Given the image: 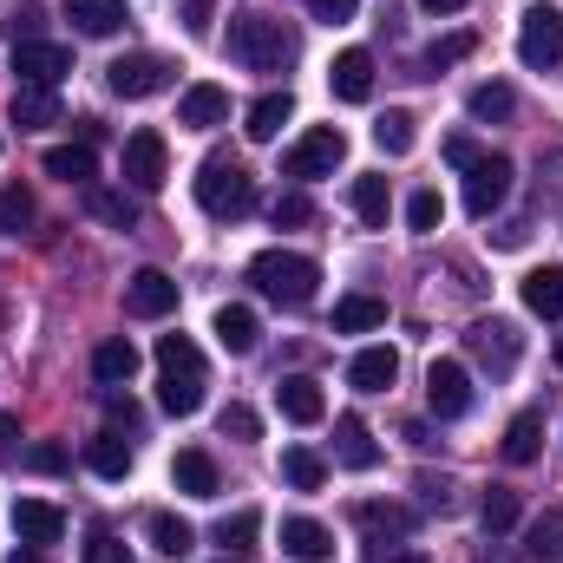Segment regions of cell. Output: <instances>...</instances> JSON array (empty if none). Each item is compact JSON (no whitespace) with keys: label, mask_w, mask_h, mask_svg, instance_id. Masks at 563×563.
Returning <instances> with one entry per match:
<instances>
[{"label":"cell","mask_w":563,"mask_h":563,"mask_svg":"<svg viewBox=\"0 0 563 563\" xmlns=\"http://www.w3.org/2000/svg\"><path fill=\"white\" fill-rule=\"evenodd\" d=\"M295 53H301V40L282 20H269V13H236L230 20V59L243 73H288Z\"/></svg>","instance_id":"cell-1"},{"label":"cell","mask_w":563,"mask_h":563,"mask_svg":"<svg viewBox=\"0 0 563 563\" xmlns=\"http://www.w3.org/2000/svg\"><path fill=\"white\" fill-rule=\"evenodd\" d=\"M157 400H164V413H177V420H190L197 407H203V354H197V341L190 334H157Z\"/></svg>","instance_id":"cell-2"},{"label":"cell","mask_w":563,"mask_h":563,"mask_svg":"<svg viewBox=\"0 0 563 563\" xmlns=\"http://www.w3.org/2000/svg\"><path fill=\"white\" fill-rule=\"evenodd\" d=\"M197 203H203V217H217V223H236V217H250L256 210V177L236 164V157H203L197 164Z\"/></svg>","instance_id":"cell-3"},{"label":"cell","mask_w":563,"mask_h":563,"mask_svg":"<svg viewBox=\"0 0 563 563\" xmlns=\"http://www.w3.org/2000/svg\"><path fill=\"white\" fill-rule=\"evenodd\" d=\"M250 282H256V295H269L282 308H308L321 269H314L308 256H295V250H263V256L250 263Z\"/></svg>","instance_id":"cell-4"},{"label":"cell","mask_w":563,"mask_h":563,"mask_svg":"<svg viewBox=\"0 0 563 563\" xmlns=\"http://www.w3.org/2000/svg\"><path fill=\"white\" fill-rule=\"evenodd\" d=\"M347 164V132H334V125H314V132H301V139L288 144V157H282V170L288 177H301V184H314V177H334Z\"/></svg>","instance_id":"cell-5"},{"label":"cell","mask_w":563,"mask_h":563,"mask_svg":"<svg viewBox=\"0 0 563 563\" xmlns=\"http://www.w3.org/2000/svg\"><path fill=\"white\" fill-rule=\"evenodd\" d=\"M518 59H525L531 73H551V66H563V13L551 7V0L525 7V20H518Z\"/></svg>","instance_id":"cell-6"},{"label":"cell","mask_w":563,"mask_h":563,"mask_svg":"<svg viewBox=\"0 0 563 563\" xmlns=\"http://www.w3.org/2000/svg\"><path fill=\"white\" fill-rule=\"evenodd\" d=\"M106 86H112L119 99H157V92L177 86V66L157 59V53H125V59L106 66Z\"/></svg>","instance_id":"cell-7"},{"label":"cell","mask_w":563,"mask_h":563,"mask_svg":"<svg viewBox=\"0 0 563 563\" xmlns=\"http://www.w3.org/2000/svg\"><path fill=\"white\" fill-rule=\"evenodd\" d=\"M465 347H472V361H478V367L511 374V367H518V354H525V334H518L505 314H485V321H472V328H465Z\"/></svg>","instance_id":"cell-8"},{"label":"cell","mask_w":563,"mask_h":563,"mask_svg":"<svg viewBox=\"0 0 563 563\" xmlns=\"http://www.w3.org/2000/svg\"><path fill=\"white\" fill-rule=\"evenodd\" d=\"M505 197H511V157L485 151V157H478V164L465 170V210H472V217L485 223V217H492V210H498Z\"/></svg>","instance_id":"cell-9"},{"label":"cell","mask_w":563,"mask_h":563,"mask_svg":"<svg viewBox=\"0 0 563 563\" xmlns=\"http://www.w3.org/2000/svg\"><path fill=\"white\" fill-rule=\"evenodd\" d=\"M164 177H170V151H164V132L139 125V132L125 139V184H132V190H164Z\"/></svg>","instance_id":"cell-10"},{"label":"cell","mask_w":563,"mask_h":563,"mask_svg":"<svg viewBox=\"0 0 563 563\" xmlns=\"http://www.w3.org/2000/svg\"><path fill=\"white\" fill-rule=\"evenodd\" d=\"M426 407H432L439 420H465V413H472V374H465V361H432V374H426Z\"/></svg>","instance_id":"cell-11"},{"label":"cell","mask_w":563,"mask_h":563,"mask_svg":"<svg viewBox=\"0 0 563 563\" xmlns=\"http://www.w3.org/2000/svg\"><path fill=\"white\" fill-rule=\"evenodd\" d=\"M66 73H73V53H66V46H53V40L13 46V79H20V86H46V92H53Z\"/></svg>","instance_id":"cell-12"},{"label":"cell","mask_w":563,"mask_h":563,"mask_svg":"<svg viewBox=\"0 0 563 563\" xmlns=\"http://www.w3.org/2000/svg\"><path fill=\"white\" fill-rule=\"evenodd\" d=\"M125 314H132V321H164V314H177V282L164 276V269H139V276L125 282Z\"/></svg>","instance_id":"cell-13"},{"label":"cell","mask_w":563,"mask_h":563,"mask_svg":"<svg viewBox=\"0 0 563 563\" xmlns=\"http://www.w3.org/2000/svg\"><path fill=\"white\" fill-rule=\"evenodd\" d=\"M328 92H334L341 106H367V99H374V53H367V46H347V53L328 66Z\"/></svg>","instance_id":"cell-14"},{"label":"cell","mask_w":563,"mask_h":563,"mask_svg":"<svg viewBox=\"0 0 563 563\" xmlns=\"http://www.w3.org/2000/svg\"><path fill=\"white\" fill-rule=\"evenodd\" d=\"M13 538L33 544V551H46V544L66 538V511L46 505V498H20V505H13Z\"/></svg>","instance_id":"cell-15"},{"label":"cell","mask_w":563,"mask_h":563,"mask_svg":"<svg viewBox=\"0 0 563 563\" xmlns=\"http://www.w3.org/2000/svg\"><path fill=\"white\" fill-rule=\"evenodd\" d=\"M170 485H177L184 498H217V492H223V478H217V459H210L203 445H184V452L170 459Z\"/></svg>","instance_id":"cell-16"},{"label":"cell","mask_w":563,"mask_h":563,"mask_svg":"<svg viewBox=\"0 0 563 563\" xmlns=\"http://www.w3.org/2000/svg\"><path fill=\"white\" fill-rule=\"evenodd\" d=\"M334 459H341L347 472H374V465H380V445H374V432H367L361 413H341V420H334Z\"/></svg>","instance_id":"cell-17"},{"label":"cell","mask_w":563,"mask_h":563,"mask_svg":"<svg viewBox=\"0 0 563 563\" xmlns=\"http://www.w3.org/2000/svg\"><path fill=\"white\" fill-rule=\"evenodd\" d=\"M282 558L295 563H328L334 558V531L314 518H282Z\"/></svg>","instance_id":"cell-18"},{"label":"cell","mask_w":563,"mask_h":563,"mask_svg":"<svg viewBox=\"0 0 563 563\" xmlns=\"http://www.w3.org/2000/svg\"><path fill=\"white\" fill-rule=\"evenodd\" d=\"M276 407H282V420L314 426L321 413H328V394H321V380H308V374H288V380H276Z\"/></svg>","instance_id":"cell-19"},{"label":"cell","mask_w":563,"mask_h":563,"mask_svg":"<svg viewBox=\"0 0 563 563\" xmlns=\"http://www.w3.org/2000/svg\"><path fill=\"white\" fill-rule=\"evenodd\" d=\"M223 119H230V92L210 86V79L177 99V125H190V132H210V125H223Z\"/></svg>","instance_id":"cell-20"},{"label":"cell","mask_w":563,"mask_h":563,"mask_svg":"<svg viewBox=\"0 0 563 563\" xmlns=\"http://www.w3.org/2000/svg\"><path fill=\"white\" fill-rule=\"evenodd\" d=\"M66 7V20L86 33V40H112L132 13H125V0H59Z\"/></svg>","instance_id":"cell-21"},{"label":"cell","mask_w":563,"mask_h":563,"mask_svg":"<svg viewBox=\"0 0 563 563\" xmlns=\"http://www.w3.org/2000/svg\"><path fill=\"white\" fill-rule=\"evenodd\" d=\"M7 119H13L20 132H46V125H59V99H53L46 86H13Z\"/></svg>","instance_id":"cell-22"},{"label":"cell","mask_w":563,"mask_h":563,"mask_svg":"<svg viewBox=\"0 0 563 563\" xmlns=\"http://www.w3.org/2000/svg\"><path fill=\"white\" fill-rule=\"evenodd\" d=\"M132 374H139V347H132L125 334H112V341L92 347V380H99V387H125Z\"/></svg>","instance_id":"cell-23"},{"label":"cell","mask_w":563,"mask_h":563,"mask_svg":"<svg viewBox=\"0 0 563 563\" xmlns=\"http://www.w3.org/2000/svg\"><path fill=\"white\" fill-rule=\"evenodd\" d=\"M347 380H354L361 394H387V387L400 380V354H394V347H361L354 367H347Z\"/></svg>","instance_id":"cell-24"},{"label":"cell","mask_w":563,"mask_h":563,"mask_svg":"<svg viewBox=\"0 0 563 563\" xmlns=\"http://www.w3.org/2000/svg\"><path fill=\"white\" fill-rule=\"evenodd\" d=\"M354 525H361L374 544H387V538H413V511H407V505H380V498L354 505Z\"/></svg>","instance_id":"cell-25"},{"label":"cell","mask_w":563,"mask_h":563,"mask_svg":"<svg viewBox=\"0 0 563 563\" xmlns=\"http://www.w3.org/2000/svg\"><path fill=\"white\" fill-rule=\"evenodd\" d=\"M46 177H59V184H99V157H92V144H53L46 151Z\"/></svg>","instance_id":"cell-26"},{"label":"cell","mask_w":563,"mask_h":563,"mask_svg":"<svg viewBox=\"0 0 563 563\" xmlns=\"http://www.w3.org/2000/svg\"><path fill=\"white\" fill-rule=\"evenodd\" d=\"M217 341H223L230 354H256V341H263V321H256V308H243V301L217 308Z\"/></svg>","instance_id":"cell-27"},{"label":"cell","mask_w":563,"mask_h":563,"mask_svg":"<svg viewBox=\"0 0 563 563\" xmlns=\"http://www.w3.org/2000/svg\"><path fill=\"white\" fill-rule=\"evenodd\" d=\"M387 321V301L380 295H341L334 301V334H374Z\"/></svg>","instance_id":"cell-28"},{"label":"cell","mask_w":563,"mask_h":563,"mask_svg":"<svg viewBox=\"0 0 563 563\" xmlns=\"http://www.w3.org/2000/svg\"><path fill=\"white\" fill-rule=\"evenodd\" d=\"M525 308L544 314V321H563V269L558 263H544V269L525 276Z\"/></svg>","instance_id":"cell-29"},{"label":"cell","mask_w":563,"mask_h":563,"mask_svg":"<svg viewBox=\"0 0 563 563\" xmlns=\"http://www.w3.org/2000/svg\"><path fill=\"white\" fill-rule=\"evenodd\" d=\"M288 119H295V99H288V92H263V99L243 112V132H250L256 144H269L282 125H288Z\"/></svg>","instance_id":"cell-30"},{"label":"cell","mask_w":563,"mask_h":563,"mask_svg":"<svg viewBox=\"0 0 563 563\" xmlns=\"http://www.w3.org/2000/svg\"><path fill=\"white\" fill-rule=\"evenodd\" d=\"M505 465H531L538 452H544V413H518V420L505 426Z\"/></svg>","instance_id":"cell-31"},{"label":"cell","mask_w":563,"mask_h":563,"mask_svg":"<svg viewBox=\"0 0 563 563\" xmlns=\"http://www.w3.org/2000/svg\"><path fill=\"white\" fill-rule=\"evenodd\" d=\"M354 217L367 223V230H387V217H394V190H387V177H354Z\"/></svg>","instance_id":"cell-32"},{"label":"cell","mask_w":563,"mask_h":563,"mask_svg":"<svg viewBox=\"0 0 563 563\" xmlns=\"http://www.w3.org/2000/svg\"><path fill=\"white\" fill-rule=\"evenodd\" d=\"M86 465H92L99 478H112V485H119V478L132 472V439H119V432L106 426V432H99V439L86 445Z\"/></svg>","instance_id":"cell-33"},{"label":"cell","mask_w":563,"mask_h":563,"mask_svg":"<svg viewBox=\"0 0 563 563\" xmlns=\"http://www.w3.org/2000/svg\"><path fill=\"white\" fill-rule=\"evenodd\" d=\"M86 210H92L99 223H112V230H139V203H132L125 190H106V184H86Z\"/></svg>","instance_id":"cell-34"},{"label":"cell","mask_w":563,"mask_h":563,"mask_svg":"<svg viewBox=\"0 0 563 563\" xmlns=\"http://www.w3.org/2000/svg\"><path fill=\"white\" fill-rule=\"evenodd\" d=\"M478 525H485V538L498 544V538H511L518 531V492L511 485H492L485 492V505H478Z\"/></svg>","instance_id":"cell-35"},{"label":"cell","mask_w":563,"mask_h":563,"mask_svg":"<svg viewBox=\"0 0 563 563\" xmlns=\"http://www.w3.org/2000/svg\"><path fill=\"white\" fill-rule=\"evenodd\" d=\"M525 558L531 563H558L563 558V505H551L544 518H531V531H525Z\"/></svg>","instance_id":"cell-36"},{"label":"cell","mask_w":563,"mask_h":563,"mask_svg":"<svg viewBox=\"0 0 563 563\" xmlns=\"http://www.w3.org/2000/svg\"><path fill=\"white\" fill-rule=\"evenodd\" d=\"M282 478H288L295 492H321V485H328V459L308 452V445H288V452H282Z\"/></svg>","instance_id":"cell-37"},{"label":"cell","mask_w":563,"mask_h":563,"mask_svg":"<svg viewBox=\"0 0 563 563\" xmlns=\"http://www.w3.org/2000/svg\"><path fill=\"white\" fill-rule=\"evenodd\" d=\"M465 112H472V119H485V125H498V119H511V112H518V92H511L505 79H492V86H472Z\"/></svg>","instance_id":"cell-38"},{"label":"cell","mask_w":563,"mask_h":563,"mask_svg":"<svg viewBox=\"0 0 563 563\" xmlns=\"http://www.w3.org/2000/svg\"><path fill=\"white\" fill-rule=\"evenodd\" d=\"M256 531H263V511H230V518L217 525V544H223V558H243V551H256Z\"/></svg>","instance_id":"cell-39"},{"label":"cell","mask_w":563,"mask_h":563,"mask_svg":"<svg viewBox=\"0 0 563 563\" xmlns=\"http://www.w3.org/2000/svg\"><path fill=\"white\" fill-rule=\"evenodd\" d=\"M33 217H40L33 190H26V184H7V190H0V236H20V230H33Z\"/></svg>","instance_id":"cell-40"},{"label":"cell","mask_w":563,"mask_h":563,"mask_svg":"<svg viewBox=\"0 0 563 563\" xmlns=\"http://www.w3.org/2000/svg\"><path fill=\"white\" fill-rule=\"evenodd\" d=\"M374 144H380L387 157H407V151H413V112H400V106L380 112V119H374Z\"/></svg>","instance_id":"cell-41"},{"label":"cell","mask_w":563,"mask_h":563,"mask_svg":"<svg viewBox=\"0 0 563 563\" xmlns=\"http://www.w3.org/2000/svg\"><path fill=\"white\" fill-rule=\"evenodd\" d=\"M151 544H157L164 558H184V551L197 544V531H190L184 518H170V511H151Z\"/></svg>","instance_id":"cell-42"},{"label":"cell","mask_w":563,"mask_h":563,"mask_svg":"<svg viewBox=\"0 0 563 563\" xmlns=\"http://www.w3.org/2000/svg\"><path fill=\"white\" fill-rule=\"evenodd\" d=\"M0 26H7V40H13V46H33V40L46 33V7H40V0H26V7H13Z\"/></svg>","instance_id":"cell-43"},{"label":"cell","mask_w":563,"mask_h":563,"mask_svg":"<svg viewBox=\"0 0 563 563\" xmlns=\"http://www.w3.org/2000/svg\"><path fill=\"white\" fill-rule=\"evenodd\" d=\"M472 53H478V33H445V40L426 46V66L439 73V66H459V59H472Z\"/></svg>","instance_id":"cell-44"},{"label":"cell","mask_w":563,"mask_h":563,"mask_svg":"<svg viewBox=\"0 0 563 563\" xmlns=\"http://www.w3.org/2000/svg\"><path fill=\"white\" fill-rule=\"evenodd\" d=\"M407 223H413L420 236H432V230L445 223V203H439V190H413V197H407Z\"/></svg>","instance_id":"cell-45"},{"label":"cell","mask_w":563,"mask_h":563,"mask_svg":"<svg viewBox=\"0 0 563 563\" xmlns=\"http://www.w3.org/2000/svg\"><path fill=\"white\" fill-rule=\"evenodd\" d=\"M73 465V452L59 445V439H40V445H26V472H46V478H59Z\"/></svg>","instance_id":"cell-46"},{"label":"cell","mask_w":563,"mask_h":563,"mask_svg":"<svg viewBox=\"0 0 563 563\" xmlns=\"http://www.w3.org/2000/svg\"><path fill=\"white\" fill-rule=\"evenodd\" d=\"M308 217H314V203H308V197H301V190H282L276 203H269V223H288V230H295V223H308Z\"/></svg>","instance_id":"cell-47"},{"label":"cell","mask_w":563,"mask_h":563,"mask_svg":"<svg viewBox=\"0 0 563 563\" xmlns=\"http://www.w3.org/2000/svg\"><path fill=\"white\" fill-rule=\"evenodd\" d=\"M413 492H420L426 511H452V505H459V485H452V478H432V472H420V485H413Z\"/></svg>","instance_id":"cell-48"},{"label":"cell","mask_w":563,"mask_h":563,"mask_svg":"<svg viewBox=\"0 0 563 563\" xmlns=\"http://www.w3.org/2000/svg\"><path fill=\"white\" fill-rule=\"evenodd\" d=\"M223 439H243V445H250V439H263V420H256V413H250V407H223Z\"/></svg>","instance_id":"cell-49"},{"label":"cell","mask_w":563,"mask_h":563,"mask_svg":"<svg viewBox=\"0 0 563 563\" xmlns=\"http://www.w3.org/2000/svg\"><path fill=\"white\" fill-rule=\"evenodd\" d=\"M86 563H132V551H125L119 538H106V531H92V544H86Z\"/></svg>","instance_id":"cell-50"},{"label":"cell","mask_w":563,"mask_h":563,"mask_svg":"<svg viewBox=\"0 0 563 563\" xmlns=\"http://www.w3.org/2000/svg\"><path fill=\"white\" fill-rule=\"evenodd\" d=\"M308 13H314V20H328V26H341V20H354V13H361V0H308Z\"/></svg>","instance_id":"cell-51"},{"label":"cell","mask_w":563,"mask_h":563,"mask_svg":"<svg viewBox=\"0 0 563 563\" xmlns=\"http://www.w3.org/2000/svg\"><path fill=\"white\" fill-rule=\"evenodd\" d=\"M478 157H485V151H478V144L465 139V132H459V139H445V164H459V170H472Z\"/></svg>","instance_id":"cell-52"},{"label":"cell","mask_w":563,"mask_h":563,"mask_svg":"<svg viewBox=\"0 0 563 563\" xmlns=\"http://www.w3.org/2000/svg\"><path fill=\"white\" fill-rule=\"evenodd\" d=\"M210 20H217L210 0H184V26H190V33H210Z\"/></svg>","instance_id":"cell-53"},{"label":"cell","mask_w":563,"mask_h":563,"mask_svg":"<svg viewBox=\"0 0 563 563\" xmlns=\"http://www.w3.org/2000/svg\"><path fill=\"white\" fill-rule=\"evenodd\" d=\"M525 236H531V230H525V223H498V230H492V243H498V250H518V243H525Z\"/></svg>","instance_id":"cell-54"},{"label":"cell","mask_w":563,"mask_h":563,"mask_svg":"<svg viewBox=\"0 0 563 563\" xmlns=\"http://www.w3.org/2000/svg\"><path fill=\"white\" fill-rule=\"evenodd\" d=\"M13 439H20V420H13V413H0V465L13 459Z\"/></svg>","instance_id":"cell-55"},{"label":"cell","mask_w":563,"mask_h":563,"mask_svg":"<svg viewBox=\"0 0 563 563\" xmlns=\"http://www.w3.org/2000/svg\"><path fill=\"white\" fill-rule=\"evenodd\" d=\"M426 13H459V7H465V0H420Z\"/></svg>","instance_id":"cell-56"},{"label":"cell","mask_w":563,"mask_h":563,"mask_svg":"<svg viewBox=\"0 0 563 563\" xmlns=\"http://www.w3.org/2000/svg\"><path fill=\"white\" fill-rule=\"evenodd\" d=\"M7 563H46V551H33V544H26V551H13Z\"/></svg>","instance_id":"cell-57"},{"label":"cell","mask_w":563,"mask_h":563,"mask_svg":"<svg viewBox=\"0 0 563 563\" xmlns=\"http://www.w3.org/2000/svg\"><path fill=\"white\" fill-rule=\"evenodd\" d=\"M551 354H558V367H563V334H558V347H551Z\"/></svg>","instance_id":"cell-58"},{"label":"cell","mask_w":563,"mask_h":563,"mask_svg":"<svg viewBox=\"0 0 563 563\" xmlns=\"http://www.w3.org/2000/svg\"><path fill=\"white\" fill-rule=\"evenodd\" d=\"M217 563H243V558H217Z\"/></svg>","instance_id":"cell-59"},{"label":"cell","mask_w":563,"mask_h":563,"mask_svg":"<svg viewBox=\"0 0 563 563\" xmlns=\"http://www.w3.org/2000/svg\"><path fill=\"white\" fill-rule=\"evenodd\" d=\"M400 563H426V558H400Z\"/></svg>","instance_id":"cell-60"}]
</instances>
